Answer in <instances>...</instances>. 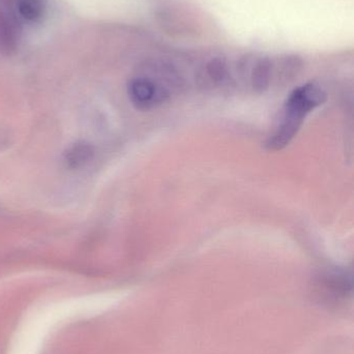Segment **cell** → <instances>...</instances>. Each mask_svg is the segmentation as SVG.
<instances>
[{"label": "cell", "mask_w": 354, "mask_h": 354, "mask_svg": "<svg viewBox=\"0 0 354 354\" xmlns=\"http://www.w3.org/2000/svg\"><path fill=\"white\" fill-rule=\"evenodd\" d=\"M15 16L21 23L39 22L45 16L46 4L44 0H6Z\"/></svg>", "instance_id": "277c9868"}, {"label": "cell", "mask_w": 354, "mask_h": 354, "mask_svg": "<svg viewBox=\"0 0 354 354\" xmlns=\"http://www.w3.org/2000/svg\"><path fill=\"white\" fill-rule=\"evenodd\" d=\"M95 151L91 143L79 141L68 147L64 155V163L71 169H80L93 160Z\"/></svg>", "instance_id": "5b68a950"}, {"label": "cell", "mask_w": 354, "mask_h": 354, "mask_svg": "<svg viewBox=\"0 0 354 354\" xmlns=\"http://www.w3.org/2000/svg\"><path fill=\"white\" fill-rule=\"evenodd\" d=\"M328 95L314 83L301 85L287 97L283 108L280 124L268 139L266 147L270 151L284 149L295 138L307 116L316 108L326 103Z\"/></svg>", "instance_id": "6da1fadb"}, {"label": "cell", "mask_w": 354, "mask_h": 354, "mask_svg": "<svg viewBox=\"0 0 354 354\" xmlns=\"http://www.w3.org/2000/svg\"><path fill=\"white\" fill-rule=\"evenodd\" d=\"M128 95L137 109L147 111L166 103L170 99V93L160 79L139 76L129 82Z\"/></svg>", "instance_id": "7a4b0ae2"}, {"label": "cell", "mask_w": 354, "mask_h": 354, "mask_svg": "<svg viewBox=\"0 0 354 354\" xmlns=\"http://www.w3.org/2000/svg\"><path fill=\"white\" fill-rule=\"evenodd\" d=\"M206 74L212 83L220 84L228 76V68L226 62L222 58L216 57L210 60L206 66Z\"/></svg>", "instance_id": "ba28073f"}, {"label": "cell", "mask_w": 354, "mask_h": 354, "mask_svg": "<svg viewBox=\"0 0 354 354\" xmlns=\"http://www.w3.org/2000/svg\"><path fill=\"white\" fill-rule=\"evenodd\" d=\"M22 23L6 0H0V52L6 55L16 52L21 41Z\"/></svg>", "instance_id": "3957f363"}, {"label": "cell", "mask_w": 354, "mask_h": 354, "mask_svg": "<svg viewBox=\"0 0 354 354\" xmlns=\"http://www.w3.org/2000/svg\"><path fill=\"white\" fill-rule=\"evenodd\" d=\"M272 76V62L269 58H261L256 62L251 73V85L254 91L263 93L269 87Z\"/></svg>", "instance_id": "8992f818"}, {"label": "cell", "mask_w": 354, "mask_h": 354, "mask_svg": "<svg viewBox=\"0 0 354 354\" xmlns=\"http://www.w3.org/2000/svg\"><path fill=\"white\" fill-rule=\"evenodd\" d=\"M324 288L330 297L335 299L345 297L351 293L353 285L351 279L344 272H334L326 276L324 280Z\"/></svg>", "instance_id": "52a82bcc"}]
</instances>
